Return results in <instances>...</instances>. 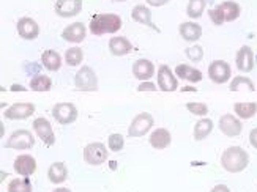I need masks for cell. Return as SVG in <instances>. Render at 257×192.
<instances>
[{"label": "cell", "mask_w": 257, "mask_h": 192, "mask_svg": "<svg viewBox=\"0 0 257 192\" xmlns=\"http://www.w3.org/2000/svg\"><path fill=\"white\" fill-rule=\"evenodd\" d=\"M249 164V154L241 146H229L221 156V165L230 173L243 172Z\"/></svg>", "instance_id": "6da1fadb"}, {"label": "cell", "mask_w": 257, "mask_h": 192, "mask_svg": "<svg viewBox=\"0 0 257 192\" xmlns=\"http://www.w3.org/2000/svg\"><path fill=\"white\" fill-rule=\"evenodd\" d=\"M121 29V18L114 13L96 15L90 21V32L93 35H104V33H117Z\"/></svg>", "instance_id": "7a4b0ae2"}, {"label": "cell", "mask_w": 257, "mask_h": 192, "mask_svg": "<svg viewBox=\"0 0 257 192\" xmlns=\"http://www.w3.org/2000/svg\"><path fill=\"white\" fill-rule=\"evenodd\" d=\"M240 11H241L240 5L237 2L227 0V2H222V4L216 5L215 8H211L208 11V15L215 26H222V22L235 21L240 16Z\"/></svg>", "instance_id": "3957f363"}, {"label": "cell", "mask_w": 257, "mask_h": 192, "mask_svg": "<svg viewBox=\"0 0 257 192\" xmlns=\"http://www.w3.org/2000/svg\"><path fill=\"white\" fill-rule=\"evenodd\" d=\"M74 84H76V88L81 90V92H96L98 77L90 66H82L81 70L76 73Z\"/></svg>", "instance_id": "277c9868"}, {"label": "cell", "mask_w": 257, "mask_h": 192, "mask_svg": "<svg viewBox=\"0 0 257 192\" xmlns=\"http://www.w3.org/2000/svg\"><path fill=\"white\" fill-rule=\"evenodd\" d=\"M153 117L147 112H142L138 117H134V120L131 121V125L128 128V135L130 137H142V135L147 134L152 128H153Z\"/></svg>", "instance_id": "5b68a950"}, {"label": "cell", "mask_w": 257, "mask_h": 192, "mask_svg": "<svg viewBox=\"0 0 257 192\" xmlns=\"http://www.w3.org/2000/svg\"><path fill=\"white\" fill-rule=\"evenodd\" d=\"M84 159L90 165H99L107 159V146L101 142L88 143L84 148Z\"/></svg>", "instance_id": "8992f818"}, {"label": "cell", "mask_w": 257, "mask_h": 192, "mask_svg": "<svg viewBox=\"0 0 257 192\" xmlns=\"http://www.w3.org/2000/svg\"><path fill=\"white\" fill-rule=\"evenodd\" d=\"M33 145H35V139H33V134L27 129L15 131L7 140V146L13 150H29Z\"/></svg>", "instance_id": "52a82bcc"}, {"label": "cell", "mask_w": 257, "mask_h": 192, "mask_svg": "<svg viewBox=\"0 0 257 192\" xmlns=\"http://www.w3.org/2000/svg\"><path fill=\"white\" fill-rule=\"evenodd\" d=\"M230 74H232L230 65L224 60H215L208 66V77L215 84H226L230 79Z\"/></svg>", "instance_id": "ba28073f"}, {"label": "cell", "mask_w": 257, "mask_h": 192, "mask_svg": "<svg viewBox=\"0 0 257 192\" xmlns=\"http://www.w3.org/2000/svg\"><path fill=\"white\" fill-rule=\"evenodd\" d=\"M52 117L57 120L60 125H70L77 118V109L71 103H59L52 109Z\"/></svg>", "instance_id": "9c48e42d"}, {"label": "cell", "mask_w": 257, "mask_h": 192, "mask_svg": "<svg viewBox=\"0 0 257 192\" xmlns=\"http://www.w3.org/2000/svg\"><path fill=\"white\" fill-rule=\"evenodd\" d=\"M54 10L60 18H73L81 13L82 0H57Z\"/></svg>", "instance_id": "30bf717a"}, {"label": "cell", "mask_w": 257, "mask_h": 192, "mask_svg": "<svg viewBox=\"0 0 257 192\" xmlns=\"http://www.w3.org/2000/svg\"><path fill=\"white\" fill-rule=\"evenodd\" d=\"M241 129H243V125L237 117L226 114L219 118V131L222 134H226L227 137H237V135L241 134Z\"/></svg>", "instance_id": "8fae6325"}, {"label": "cell", "mask_w": 257, "mask_h": 192, "mask_svg": "<svg viewBox=\"0 0 257 192\" xmlns=\"http://www.w3.org/2000/svg\"><path fill=\"white\" fill-rule=\"evenodd\" d=\"M33 131H35L38 134V137L46 143V146H52L55 143V134L52 131L51 123L46 118L40 117L33 121Z\"/></svg>", "instance_id": "7c38bea8"}, {"label": "cell", "mask_w": 257, "mask_h": 192, "mask_svg": "<svg viewBox=\"0 0 257 192\" xmlns=\"http://www.w3.org/2000/svg\"><path fill=\"white\" fill-rule=\"evenodd\" d=\"M35 110L37 109L32 103H16L5 110V118L7 120H26L32 117Z\"/></svg>", "instance_id": "4fadbf2b"}, {"label": "cell", "mask_w": 257, "mask_h": 192, "mask_svg": "<svg viewBox=\"0 0 257 192\" xmlns=\"http://www.w3.org/2000/svg\"><path fill=\"white\" fill-rule=\"evenodd\" d=\"M18 33L24 40H35L40 35V27L32 18H21L16 24Z\"/></svg>", "instance_id": "5bb4252c"}, {"label": "cell", "mask_w": 257, "mask_h": 192, "mask_svg": "<svg viewBox=\"0 0 257 192\" xmlns=\"http://www.w3.org/2000/svg\"><path fill=\"white\" fill-rule=\"evenodd\" d=\"M158 84L163 92H175L178 88V81L167 65H161L158 71Z\"/></svg>", "instance_id": "9a60e30c"}, {"label": "cell", "mask_w": 257, "mask_h": 192, "mask_svg": "<svg viewBox=\"0 0 257 192\" xmlns=\"http://www.w3.org/2000/svg\"><path fill=\"white\" fill-rule=\"evenodd\" d=\"M13 167H15V172L19 173L21 176H30L37 170V161H35V157L30 154H22L16 157Z\"/></svg>", "instance_id": "2e32d148"}, {"label": "cell", "mask_w": 257, "mask_h": 192, "mask_svg": "<svg viewBox=\"0 0 257 192\" xmlns=\"http://www.w3.org/2000/svg\"><path fill=\"white\" fill-rule=\"evenodd\" d=\"M87 35V29L82 22H73L62 32V38L68 43H81Z\"/></svg>", "instance_id": "e0dca14e"}, {"label": "cell", "mask_w": 257, "mask_h": 192, "mask_svg": "<svg viewBox=\"0 0 257 192\" xmlns=\"http://www.w3.org/2000/svg\"><path fill=\"white\" fill-rule=\"evenodd\" d=\"M237 68L243 73H249L254 68V54L249 46H241L237 52Z\"/></svg>", "instance_id": "ac0fdd59"}, {"label": "cell", "mask_w": 257, "mask_h": 192, "mask_svg": "<svg viewBox=\"0 0 257 192\" xmlns=\"http://www.w3.org/2000/svg\"><path fill=\"white\" fill-rule=\"evenodd\" d=\"M133 74L136 79H139V81H149V79L155 74V66L150 60L141 59L138 62H134Z\"/></svg>", "instance_id": "d6986e66"}, {"label": "cell", "mask_w": 257, "mask_h": 192, "mask_svg": "<svg viewBox=\"0 0 257 192\" xmlns=\"http://www.w3.org/2000/svg\"><path fill=\"white\" fill-rule=\"evenodd\" d=\"M172 142V137H171V132L167 131L166 128H158L155 129L152 134H150V145L156 150H164L167 146L171 145Z\"/></svg>", "instance_id": "ffe728a7"}, {"label": "cell", "mask_w": 257, "mask_h": 192, "mask_svg": "<svg viewBox=\"0 0 257 192\" xmlns=\"http://www.w3.org/2000/svg\"><path fill=\"white\" fill-rule=\"evenodd\" d=\"M178 32H180L182 38L189 43H194L202 37V27L196 24V22H183L178 27Z\"/></svg>", "instance_id": "44dd1931"}, {"label": "cell", "mask_w": 257, "mask_h": 192, "mask_svg": "<svg viewBox=\"0 0 257 192\" xmlns=\"http://www.w3.org/2000/svg\"><path fill=\"white\" fill-rule=\"evenodd\" d=\"M175 74L180 79H183V81L193 82V84H197L202 81V73H200L197 68H193L189 65H178L175 68Z\"/></svg>", "instance_id": "7402d4cb"}, {"label": "cell", "mask_w": 257, "mask_h": 192, "mask_svg": "<svg viewBox=\"0 0 257 192\" xmlns=\"http://www.w3.org/2000/svg\"><path fill=\"white\" fill-rule=\"evenodd\" d=\"M109 51L120 57V55H126L133 51V44L125 37H114L109 41Z\"/></svg>", "instance_id": "603a6c76"}, {"label": "cell", "mask_w": 257, "mask_h": 192, "mask_svg": "<svg viewBox=\"0 0 257 192\" xmlns=\"http://www.w3.org/2000/svg\"><path fill=\"white\" fill-rule=\"evenodd\" d=\"M131 18L139 22V24H144V26H150L153 29H156V26L153 24V21H152V13H150V10L145 7V5H136L133 8L131 11Z\"/></svg>", "instance_id": "cb8c5ba5"}, {"label": "cell", "mask_w": 257, "mask_h": 192, "mask_svg": "<svg viewBox=\"0 0 257 192\" xmlns=\"http://www.w3.org/2000/svg\"><path fill=\"white\" fill-rule=\"evenodd\" d=\"M66 176H68V170H66V165L63 162H54L49 170H48V178L51 179V183L54 184H60L63 183Z\"/></svg>", "instance_id": "d4e9b609"}, {"label": "cell", "mask_w": 257, "mask_h": 192, "mask_svg": "<svg viewBox=\"0 0 257 192\" xmlns=\"http://www.w3.org/2000/svg\"><path fill=\"white\" fill-rule=\"evenodd\" d=\"M41 62L46 66V70L49 71H59V68L62 66V57L59 52H55L52 49L44 51L41 55Z\"/></svg>", "instance_id": "484cf974"}, {"label": "cell", "mask_w": 257, "mask_h": 192, "mask_svg": "<svg viewBox=\"0 0 257 192\" xmlns=\"http://www.w3.org/2000/svg\"><path fill=\"white\" fill-rule=\"evenodd\" d=\"M233 109L241 120H248L257 114V103H235Z\"/></svg>", "instance_id": "4316f807"}, {"label": "cell", "mask_w": 257, "mask_h": 192, "mask_svg": "<svg viewBox=\"0 0 257 192\" xmlns=\"http://www.w3.org/2000/svg\"><path fill=\"white\" fill-rule=\"evenodd\" d=\"M211 129H213V121L208 120V118H204L196 123L194 126V139L196 140H204L207 135L211 132Z\"/></svg>", "instance_id": "83f0119b"}, {"label": "cell", "mask_w": 257, "mask_h": 192, "mask_svg": "<svg viewBox=\"0 0 257 192\" xmlns=\"http://www.w3.org/2000/svg\"><path fill=\"white\" fill-rule=\"evenodd\" d=\"M52 87V81H51V77L48 76H35L30 81V88L33 90V92H49Z\"/></svg>", "instance_id": "f1b7e54d"}, {"label": "cell", "mask_w": 257, "mask_h": 192, "mask_svg": "<svg viewBox=\"0 0 257 192\" xmlns=\"http://www.w3.org/2000/svg\"><path fill=\"white\" fill-rule=\"evenodd\" d=\"M232 92H254V84L251 79L244 77V76H237L235 79L232 81L230 87H229Z\"/></svg>", "instance_id": "f546056e"}, {"label": "cell", "mask_w": 257, "mask_h": 192, "mask_svg": "<svg viewBox=\"0 0 257 192\" xmlns=\"http://www.w3.org/2000/svg\"><path fill=\"white\" fill-rule=\"evenodd\" d=\"M207 0H189L188 8H186V15L191 19H197L204 15Z\"/></svg>", "instance_id": "4dcf8cb0"}, {"label": "cell", "mask_w": 257, "mask_h": 192, "mask_svg": "<svg viewBox=\"0 0 257 192\" xmlns=\"http://www.w3.org/2000/svg\"><path fill=\"white\" fill-rule=\"evenodd\" d=\"M82 59H84V52H82L81 48H70L65 54V62H66V65H70V66L81 65Z\"/></svg>", "instance_id": "1f68e13d"}, {"label": "cell", "mask_w": 257, "mask_h": 192, "mask_svg": "<svg viewBox=\"0 0 257 192\" xmlns=\"http://www.w3.org/2000/svg\"><path fill=\"white\" fill-rule=\"evenodd\" d=\"M8 192H32V183L27 178H16L8 184Z\"/></svg>", "instance_id": "d6a6232c"}, {"label": "cell", "mask_w": 257, "mask_h": 192, "mask_svg": "<svg viewBox=\"0 0 257 192\" xmlns=\"http://www.w3.org/2000/svg\"><path fill=\"white\" fill-rule=\"evenodd\" d=\"M107 145H109V150L110 151H121L123 150V145H125V139L121 134H110L109 135V140H107Z\"/></svg>", "instance_id": "836d02e7"}, {"label": "cell", "mask_w": 257, "mask_h": 192, "mask_svg": "<svg viewBox=\"0 0 257 192\" xmlns=\"http://www.w3.org/2000/svg\"><path fill=\"white\" fill-rule=\"evenodd\" d=\"M186 109L191 112V114L199 115V117H204V115L208 114V106L204 104V103H188Z\"/></svg>", "instance_id": "e575fe53"}, {"label": "cell", "mask_w": 257, "mask_h": 192, "mask_svg": "<svg viewBox=\"0 0 257 192\" xmlns=\"http://www.w3.org/2000/svg\"><path fill=\"white\" fill-rule=\"evenodd\" d=\"M186 55H188L189 60L200 62V60H202V57H204V51H202V48H199V46H193V48L186 49Z\"/></svg>", "instance_id": "d590c367"}, {"label": "cell", "mask_w": 257, "mask_h": 192, "mask_svg": "<svg viewBox=\"0 0 257 192\" xmlns=\"http://www.w3.org/2000/svg\"><path fill=\"white\" fill-rule=\"evenodd\" d=\"M138 90L139 92H156V85L152 82H145V84H141Z\"/></svg>", "instance_id": "8d00e7d4"}, {"label": "cell", "mask_w": 257, "mask_h": 192, "mask_svg": "<svg viewBox=\"0 0 257 192\" xmlns=\"http://www.w3.org/2000/svg\"><path fill=\"white\" fill-rule=\"evenodd\" d=\"M249 142H251V145L254 146V148L257 150V128H254L251 131V134H249Z\"/></svg>", "instance_id": "74e56055"}, {"label": "cell", "mask_w": 257, "mask_h": 192, "mask_svg": "<svg viewBox=\"0 0 257 192\" xmlns=\"http://www.w3.org/2000/svg\"><path fill=\"white\" fill-rule=\"evenodd\" d=\"M171 0H147V4L152 5V7H163L166 4H169Z\"/></svg>", "instance_id": "f35d334b"}, {"label": "cell", "mask_w": 257, "mask_h": 192, "mask_svg": "<svg viewBox=\"0 0 257 192\" xmlns=\"http://www.w3.org/2000/svg\"><path fill=\"white\" fill-rule=\"evenodd\" d=\"M210 192H230V190H229V187L224 186V184H216Z\"/></svg>", "instance_id": "ab89813d"}, {"label": "cell", "mask_w": 257, "mask_h": 192, "mask_svg": "<svg viewBox=\"0 0 257 192\" xmlns=\"http://www.w3.org/2000/svg\"><path fill=\"white\" fill-rule=\"evenodd\" d=\"M52 192H71V190L66 189V187H57V189H54Z\"/></svg>", "instance_id": "60d3db41"}, {"label": "cell", "mask_w": 257, "mask_h": 192, "mask_svg": "<svg viewBox=\"0 0 257 192\" xmlns=\"http://www.w3.org/2000/svg\"><path fill=\"white\" fill-rule=\"evenodd\" d=\"M11 90H21V92H24V87H18V85H15V87H11Z\"/></svg>", "instance_id": "b9f144b4"}, {"label": "cell", "mask_w": 257, "mask_h": 192, "mask_svg": "<svg viewBox=\"0 0 257 192\" xmlns=\"http://www.w3.org/2000/svg\"><path fill=\"white\" fill-rule=\"evenodd\" d=\"M117 2H126V0H117Z\"/></svg>", "instance_id": "7bdbcfd3"}]
</instances>
